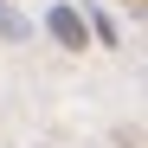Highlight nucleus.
Listing matches in <instances>:
<instances>
[{
    "label": "nucleus",
    "mask_w": 148,
    "mask_h": 148,
    "mask_svg": "<svg viewBox=\"0 0 148 148\" xmlns=\"http://www.w3.org/2000/svg\"><path fill=\"white\" fill-rule=\"evenodd\" d=\"M84 19H90V45H103V52H116V45H122V26H116L103 7H84Z\"/></svg>",
    "instance_id": "7ed1b4c3"
},
{
    "label": "nucleus",
    "mask_w": 148,
    "mask_h": 148,
    "mask_svg": "<svg viewBox=\"0 0 148 148\" xmlns=\"http://www.w3.org/2000/svg\"><path fill=\"white\" fill-rule=\"evenodd\" d=\"M122 7H129V19H142V0H122Z\"/></svg>",
    "instance_id": "20e7f679"
},
{
    "label": "nucleus",
    "mask_w": 148,
    "mask_h": 148,
    "mask_svg": "<svg viewBox=\"0 0 148 148\" xmlns=\"http://www.w3.org/2000/svg\"><path fill=\"white\" fill-rule=\"evenodd\" d=\"M32 32H39V26H32V19H26V13H19V7H13V0H0V39H7V45H26Z\"/></svg>",
    "instance_id": "f03ea898"
},
{
    "label": "nucleus",
    "mask_w": 148,
    "mask_h": 148,
    "mask_svg": "<svg viewBox=\"0 0 148 148\" xmlns=\"http://www.w3.org/2000/svg\"><path fill=\"white\" fill-rule=\"evenodd\" d=\"M45 39H52L58 52H90V19H84V7L52 0V7H45Z\"/></svg>",
    "instance_id": "f257e3e1"
}]
</instances>
